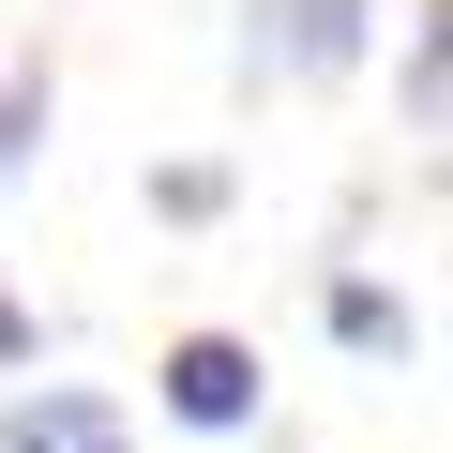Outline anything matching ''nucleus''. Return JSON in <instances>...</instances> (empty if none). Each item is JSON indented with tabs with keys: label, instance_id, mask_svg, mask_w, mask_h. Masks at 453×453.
Returning <instances> with one entry per match:
<instances>
[{
	"label": "nucleus",
	"instance_id": "1",
	"mask_svg": "<svg viewBox=\"0 0 453 453\" xmlns=\"http://www.w3.org/2000/svg\"><path fill=\"white\" fill-rule=\"evenodd\" d=\"M166 423H196V438L257 423V348H242V333H181V348H166Z\"/></svg>",
	"mask_w": 453,
	"mask_h": 453
},
{
	"label": "nucleus",
	"instance_id": "2",
	"mask_svg": "<svg viewBox=\"0 0 453 453\" xmlns=\"http://www.w3.org/2000/svg\"><path fill=\"white\" fill-rule=\"evenodd\" d=\"M348 46H363V0H257L242 76H333Z\"/></svg>",
	"mask_w": 453,
	"mask_h": 453
},
{
	"label": "nucleus",
	"instance_id": "3",
	"mask_svg": "<svg viewBox=\"0 0 453 453\" xmlns=\"http://www.w3.org/2000/svg\"><path fill=\"white\" fill-rule=\"evenodd\" d=\"M333 333H348V348H408V303H393V288H333Z\"/></svg>",
	"mask_w": 453,
	"mask_h": 453
},
{
	"label": "nucleus",
	"instance_id": "4",
	"mask_svg": "<svg viewBox=\"0 0 453 453\" xmlns=\"http://www.w3.org/2000/svg\"><path fill=\"white\" fill-rule=\"evenodd\" d=\"M31 136H46V76H0V166H31Z\"/></svg>",
	"mask_w": 453,
	"mask_h": 453
},
{
	"label": "nucleus",
	"instance_id": "5",
	"mask_svg": "<svg viewBox=\"0 0 453 453\" xmlns=\"http://www.w3.org/2000/svg\"><path fill=\"white\" fill-rule=\"evenodd\" d=\"M46 423H61V453H121V408H91V393H46Z\"/></svg>",
	"mask_w": 453,
	"mask_h": 453
},
{
	"label": "nucleus",
	"instance_id": "6",
	"mask_svg": "<svg viewBox=\"0 0 453 453\" xmlns=\"http://www.w3.org/2000/svg\"><path fill=\"white\" fill-rule=\"evenodd\" d=\"M0 453H61V423L46 408H0Z\"/></svg>",
	"mask_w": 453,
	"mask_h": 453
}]
</instances>
